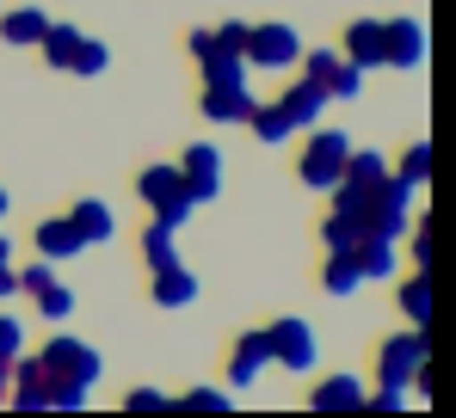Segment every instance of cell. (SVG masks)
I'll return each instance as SVG.
<instances>
[{
    "mask_svg": "<svg viewBox=\"0 0 456 418\" xmlns=\"http://www.w3.org/2000/svg\"><path fill=\"white\" fill-rule=\"evenodd\" d=\"M346 154H352V136H346V130H327V124L303 130L297 185H303V191H333V185H339V166H346Z\"/></svg>",
    "mask_w": 456,
    "mask_h": 418,
    "instance_id": "cell-1",
    "label": "cell"
},
{
    "mask_svg": "<svg viewBox=\"0 0 456 418\" xmlns=\"http://www.w3.org/2000/svg\"><path fill=\"white\" fill-rule=\"evenodd\" d=\"M136 197L149 204V215H167V221H191V191H185V173H179V160H154L136 173Z\"/></svg>",
    "mask_w": 456,
    "mask_h": 418,
    "instance_id": "cell-2",
    "label": "cell"
},
{
    "mask_svg": "<svg viewBox=\"0 0 456 418\" xmlns=\"http://www.w3.org/2000/svg\"><path fill=\"white\" fill-rule=\"evenodd\" d=\"M407 221H413V185H407V179H395V173H382L377 185H370V197H364V234L401 240V234H407Z\"/></svg>",
    "mask_w": 456,
    "mask_h": 418,
    "instance_id": "cell-3",
    "label": "cell"
},
{
    "mask_svg": "<svg viewBox=\"0 0 456 418\" xmlns=\"http://www.w3.org/2000/svg\"><path fill=\"white\" fill-rule=\"evenodd\" d=\"M432 363V339H426V326H413V333H395V339H382L377 345V382L388 388H413V375Z\"/></svg>",
    "mask_w": 456,
    "mask_h": 418,
    "instance_id": "cell-4",
    "label": "cell"
},
{
    "mask_svg": "<svg viewBox=\"0 0 456 418\" xmlns=\"http://www.w3.org/2000/svg\"><path fill=\"white\" fill-rule=\"evenodd\" d=\"M240 56H247V68H265V74H284L297 68V56H303V37H297V25H247V44H240Z\"/></svg>",
    "mask_w": 456,
    "mask_h": 418,
    "instance_id": "cell-5",
    "label": "cell"
},
{
    "mask_svg": "<svg viewBox=\"0 0 456 418\" xmlns=\"http://www.w3.org/2000/svg\"><path fill=\"white\" fill-rule=\"evenodd\" d=\"M37 363H44V375L50 382H75V388H93L99 375H105V363H99V350L69 339V333H56L50 345L37 350Z\"/></svg>",
    "mask_w": 456,
    "mask_h": 418,
    "instance_id": "cell-6",
    "label": "cell"
},
{
    "mask_svg": "<svg viewBox=\"0 0 456 418\" xmlns=\"http://www.w3.org/2000/svg\"><path fill=\"white\" fill-rule=\"evenodd\" d=\"M265 345H272V363H278V369H290V375H308V369L321 363L314 326H308V320H297V314L272 320V326H265Z\"/></svg>",
    "mask_w": 456,
    "mask_h": 418,
    "instance_id": "cell-7",
    "label": "cell"
},
{
    "mask_svg": "<svg viewBox=\"0 0 456 418\" xmlns=\"http://www.w3.org/2000/svg\"><path fill=\"white\" fill-rule=\"evenodd\" d=\"M265 369H272V345H265V326H253V333H240V339L228 345V363H223L228 394H247Z\"/></svg>",
    "mask_w": 456,
    "mask_h": 418,
    "instance_id": "cell-8",
    "label": "cell"
},
{
    "mask_svg": "<svg viewBox=\"0 0 456 418\" xmlns=\"http://www.w3.org/2000/svg\"><path fill=\"white\" fill-rule=\"evenodd\" d=\"M179 173H185L191 204H216V197H223V148H216V141H191V148L179 154Z\"/></svg>",
    "mask_w": 456,
    "mask_h": 418,
    "instance_id": "cell-9",
    "label": "cell"
},
{
    "mask_svg": "<svg viewBox=\"0 0 456 418\" xmlns=\"http://www.w3.org/2000/svg\"><path fill=\"white\" fill-rule=\"evenodd\" d=\"M426 62V25L419 19H382V68L413 74Z\"/></svg>",
    "mask_w": 456,
    "mask_h": 418,
    "instance_id": "cell-10",
    "label": "cell"
},
{
    "mask_svg": "<svg viewBox=\"0 0 456 418\" xmlns=\"http://www.w3.org/2000/svg\"><path fill=\"white\" fill-rule=\"evenodd\" d=\"M6 406L12 413H50V375L37 357H12V388H6Z\"/></svg>",
    "mask_w": 456,
    "mask_h": 418,
    "instance_id": "cell-11",
    "label": "cell"
},
{
    "mask_svg": "<svg viewBox=\"0 0 456 418\" xmlns=\"http://www.w3.org/2000/svg\"><path fill=\"white\" fill-rule=\"evenodd\" d=\"M259 99H253V86L247 80H234V86H204L198 92V111H204V124H247V111H253Z\"/></svg>",
    "mask_w": 456,
    "mask_h": 418,
    "instance_id": "cell-12",
    "label": "cell"
},
{
    "mask_svg": "<svg viewBox=\"0 0 456 418\" xmlns=\"http://www.w3.org/2000/svg\"><path fill=\"white\" fill-rule=\"evenodd\" d=\"M31 240H37V259H50V265H69V259L86 253V240H80V228L69 221V215H44Z\"/></svg>",
    "mask_w": 456,
    "mask_h": 418,
    "instance_id": "cell-13",
    "label": "cell"
},
{
    "mask_svg": "<svg viewBox=\"0 0 456 418\" xmlns=\"http://www.w3.org/2000/svg\"><path fill=\"white\" fill-rule=\"evenodd\" d=\"M327 105H333V99H327V86H314V80H297V86H284V92H278V111L290 117V130H297V136L321 124V111H327Z\"/></svg>",
    "mask_w": 456,
    "mask_h": 418,
    "instance_id": "cell-14",
    "label": "cell"
},
{
    "mask_svg": "<svg viewBox=\"0 0 456 418\" xmlns=\"http://www.w3.org/2000/svg\"><path fill=\"white\" fill-rule=\"evenodd\" d=\"M364 406V382L358 375H321L308 388V413H358Z\"/></svg>",
    "mask_w": 456,
    "mask_h": 418,
    "instance_id": "cell-15",
    "label": "cell"
},
{
    "mask_svg": "<svg viewBox=\"0 0 456 418\" xmlns=\"http://www.w3.org/2000/svg\"><path fill=\"white\" fill-rule=\"evenodd\" d=\"M149 301L154 308H191L198 301V277L185 271V265H160V271H149Z\"/></svg>",
    "mask_w": 456,
    "mask_h": 418,
    "instance_id": "cell-16",
    "label": "cell"
},
{
    "mask_svg": "<svg viewBox=\"0 0 456 418\" xmlns=\"http://www.w3.org/2000/svg\"><path fill=\"white\" fill-rule=\"evenodd\" d=\"M69 221L80 228V240H86V246H111V240H118V215H111L105 197H80V204L69 209Z\"/></svg>",
    "mask_w": 456,
    "mask_h": 418,
    "instance_id": "cell-17",
    "label": "cell"
},
{
    "mask_svg": "<svg viewBox=\"0 0 456 418\" xmlns=\"http://www.w3.org/2000/svg\"><path fill=\"white\" fill-rule=\"evenodd\" d=\"M346 62H358V68L370 74L382 68V19H352L346 25V50H339Z\"/></svg>",
    "mask_w": 456,
    "mask_h": 418,
    "instance_id": "cell-18",
    "label": "cell"
},
{
    "mask_svg": "<svg viewBox=\"0 0 456 418\" xmlns=\"http://www.w3.org/2000/svg\"><path fill=\"white\" fill-rule=\"evenodd\" d=\"M352 259H358V271H364V283H382V277H395V265H401V240H382V234H364V240L352 246Z\"/></svg>",
    "mask_w": 456,
    "mask_h": 418,
    "instance_id": "cell-19",
    "label": "cell"
},
{
    "mask_svg": "<svg viewBox=\"0 0 456 418\" xmlns=\"http://www.w3.org/2000/svg\"><path fill=\"white\" fill-rule=\"evenodd\" d=\"M142 265H149V271H160V265H179V221L149 215V228H142Z\"/></svg>",
    "mask_w": 456,
    "mask_h": 418,
    "instance_id": "cell-20",
    "label": "cell"
},
{
    "mask_svg": "<svg viewBox=\"0 0 456 418\" xmlns=\"http://www.w3.org/2000/svg\"><path fill=\"white\" fill-rule=\"evenodd\" d=\"M44 25H50V12H37V6H12V12H0V37H6V50H37Z\"/></svg>",
    "mask_w": 456,
    "mask_h": 418,
    "instance_id": "cell-21",
    "label": "cell"
},
{
    "mask_svg": "<svg viewBox=\"0 0 456 418\" xmlns=\"http://www.w3.org/2000/svg\"><path fill=\"white\" fill-rule=\"evenodd\" d=\"M198 74H204V86H234V80H247V56L240 50H223V44H210L204 56H191Z\"/></svg>",
    "mask_w": 456,
    "mask_h": 418,
    "instance_id": "cell-22",
    "label": "cell"
},
{
    "mask_svg": "<svg viewBox=\"0 0 456 418\" xmlns=\"http://www.w3.org/2000/svg\"><path fill=\"white\" fill-rule=\"evenodd\" d=\"M395 308L407 314V326H432V271H413V277L395 289Z\"/></svg>",
    "mask_w": 456,
    "mask_h": 418,
    "instance_id": "cell-23",
    "label": "cell"
},
{
    "mask_svg": "<svg viewBox=\"0 0 456 418\" xmlns=\"http://www.w3.org/2000/svg\"><path fill=\"white\" fill-rule=\"evenodd\" d=\"M382 173H388V160H382L377 148H352V154H346V166H339V185H352V191H370Z\"/></svg>",
    "mask_w": 456,
    "mask_h": 418,
    "instance_id": "cell-24",
    "label": "cell"
},
{
    "mask_svg": "<svg viewBox=\"0 0 456 418\" xmlns=\"http://www.w3.org/2000/svg\"><path fill=\"white\" fill-rule=\"evenodd\" d=\"M321 289H327V295H358V289H364L358 259H352V253H327V265H321Z\"/></svg>",
    "mask_w": 456,
    "mask_h": 418,
    "instance_id": "cell-25",
    "label": "cell"
},
{
    "mask_svg": "<svg viewBox=\"0 0 456 418\" xmlns=\"http://www.w3.org/2000/svg\"><path fill=\"white\" fill-rule=\"evenodd\" d=\"M80 25H44V37H37V50H44V62L50 68H69L75 62V50H80Z\"/></svg>",
    "mask_w": 456,
    "mask_h": 418,
    "instance_id": "cell-26",
    "label": "cell"
},
{
    "mask_svg": "<svg viewBox=\"0 0 456 418\" xmlns=\"http://www.w3.org/2000/svg\"><path fill=\"white\" fill-rule=\"evenodd\" d=\"M388 173H395V179H407V185L419 191V185L432 179V141H426V136H413L407 148H401V166H388Z\"/></svg>",
    "mask_w": 456,
    "mask_h": 418,
    "instance_id": "cell-27",
    "label": "cell"
},
{
    "mask_svg": "<svg viewBox=\"0 0 456 418\" xmlns=\"http://www.w3.org/2000/svg\"><path fill=\"white\" fill-rule=\"evenodd\" d=\"M247 130H253L259 141H272V148H278V141H290V136H297V130H290V117L278 111V99H272V105H253V111H247Z\"/></svg>",
    "mask_w": 456,
    "mask_h": 418,
    "instance_id": "cell-28",
    "label": "cell"
},
{
    "mask_svg": "<svg viewBox=\"0 0 456 418\" xmlns=\"http://www.w3.org/2000/svg\"><path fill=\"white\" fill-rule=\"evenodd\" d=\"M321 240H327V253H352V246L364 240V228H358L352 215H339V209H327V215H321Z\"/></svg>",
    "mask_w": 456,
    "mask_h": 418,
    "instance_id": "cell-29",
    "label": "cell"
},
{
    "mask_svg": "<svg viewBox=\"0 0 456 418\" xmlns=\"http://www.w3.org/2000/svg\"><path fill=\"white\" fill-rule=\"evenodd\" d=\"M37 314H44L50 326H62V320L75 314V289H69V283H44V289H37Z\"/></svg>",
    "mask_w": 456,
    "mask_h": 418,
    "instance_id": "cell-30",
    "label": "cell"
},
{
    "mask_svg": "<svg viewBox=\"0 0 456 418\" xmlns=\"http://www.w3.org/2000/svg\"><path fill=\"white\" fill-rule=\"evenodd\" d=\"M167 406H179V413H228L234 394H228V388H191V394H179V400H167Z\"/></svg>",
    "mask_w": 456,
    "mask_h": 418,
    "instance_id": "cell-31",
    "label": "cell"
},
{
    "mask_svg": "<svg viewBox=\"0 0 456 418\" xmlns=\"http://www.w3.org/2000/svg\"><path fill=\"white\" fill-rule=\"evenodd\" d=\"M358 92H364V68H358V62H346V56H339V68L327 74V99H346V105H352V99H358Z\"/></svg>",
    "mask_w": 456,
    "mask_h": 418,
    "instance_id": "cell-32",
    "label": "cell"
},
{
    "mask_svg": "<svg viewBox=\"0 0 456 418\" xmlns=\"http://www.w3.org/2000/svg\"><path fill=\"white\" fill-rule=\"evenodd\" d=\"M69 68H75V74H105V68H111V50H105L99 37H80V50H75Z\"/></svg>",
    "mask_w": 456,
    "mask_h": 418,
    "instance_id": "cell-33",
    "label": "cell"
},
{
    "mask_svg": "<svg viewBox=\"0 0 456 418\" xmlns=\"http://www.w3.org/2000/svg\"><path fill=\"white\" fill-rule=\"evenodd\" d=\"M407 228H413V234H407V253H413V271H426V265H432V221H426V215H413Z\"/></svg>",
    "mask_w": 456,
    "mask_h": 418,
    "instance_id": "cell-34",
    "label": "cell"
},
{
    "mask_svg": "<svg viewBox=\"0 0 456 418\" xmlns=\"http://www.w3.org/2000/svg\"><path fill=\"white\" fill-rule=\"evenodd\" d=\"M297 62H303V80H314V86H327V74L339 68V50H303Z\"/></svg>",
    "mask_w": 456,
    "mask_h": 418,
    "instance_id": "cell-35",
    "label": "cell"
},
{
    "mask_svg": "<svg viewBox=\"0 0 456 418\" xmlns=\"http://www.w3.org/2000/svg\"><path fill=\"white\" fill-rule=\"evenodd\" d=\"M93 400V388H75V382H50V413H80Z\"/></svg>",
    "mask_w": 456,
    "mask_h": 418,
    "instance_id": "cell-36",
    "label": "cell"
},
{
    "mask_svg": "<svg viewBox=\"0 0 456 418\" xmlns=\"http://www.w3.org/2000/svg\"><path fill=\"white\" fill-rule=\"evenodd\" d=\"M19 295V265H12V240L0 234V301H12Z\"/></svg>",
    "mask_w": 456,
    "mask_h": 418,
    "instance_id": "cell-37",
    "label": "cell"
},
{
    "mask_svg": "<svg viewBox=\"0 0 456 418\" xmlns=\"http://www.w3.org/2000/svg\"><path fill=\"white\" fill-rule=\"evenodd\" d=\"M124 413H167V394L160 388H130L124 394Z\"/></svg>",
    "mask_w": 456,
    "mask_h": 418,
    "instance_id": "cell-38",
    "label": "cell"
},
{
    "mask_svg": "<svg viewBox=\"0 0 456 418\" xmlns=\"http://www.w3.org/2000/svg\"><path fill=\"white\" fill-rule=\"evenodd\" d=\"M44 283H56V265H50V259H37V265H25V271H19V289H25V295H37Z\"/></svg>",
    "mask_w": 456,
    "mask_h": 418,
    "instance_id": "cell-39",
    "label": "cell"
},
{
    "mask_svg": "<svg viewBox=\"0 0 456 418\" xmlns=\"http://www.w3.org/2000/svg\"><path fill=\"white\" fill-rule=\"evenodd\" d=\"M19 350H25V326L12 314H0V357H19Z\"/></svg>",
    "mask_w": 456,
    "mask_h": 418,
    "instance_id": "cell-40",
    "label": "cell"
},
{
    "mask_svg": "<svg viewBox=\"0 0 456 418\" xmlns=\"http://www.w3.org/2000/svg\"><path fill=\"white\" fill-rule=\"evenodd\" d=\"M216 44H223V50H240V44H247V25H240V19L223 25V31H216Z\"/></svg>",
    "mask_w": 456,
    "mask_h": 418,
    "instance_id": "cell-41",
    "label": "cell"
},
{
    "mask_svg": "<svg viewBox=\"0 0 456 418\" xmlns=\"http://www.w3.org/2000/svg\"><path fill=\"white\" fill-rule=\"evenodd\" d=\"M210 44H216V31H191V37H185V50H191V56H204Z\"/></svg>",
    "mask_w": 456,
    "mask_h": 418,
    "instance_id": "cell-42",
    "label": "cell"
},
{
    "mask_svg": "<svg viewBox=\"0 0 456 418\" xmlns=\"http://www.w3.org/2000/svg\"><path fill=\"white\" fill-rule=\"evenodd\" d=\"M6 388H12V357H0V406H6Z\"/></svg>",
    "mask_w": 456,
    "mask_h": 418,
    "instance_id": "cell-43",
    "label": "cell"
},
{
    "mask_svg": "<svg viewBox=\"0 0 456 418\" xmlns=\"http://www.w3.org/2000/svg\"><path fill=\"white\" fill-rule=\"evenodd\" d=\"M0 221H6V191H0Z\"/></svg>",
    "mask_w": 456,
    "mask_h": 418,
    "instance_id": "cell-44",
    "label": "cell"
}]
</instances>
